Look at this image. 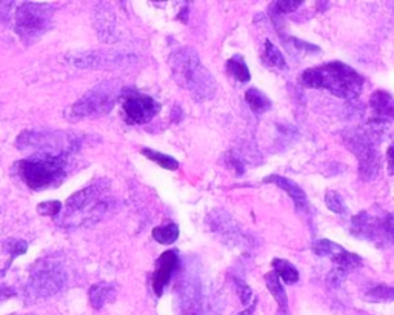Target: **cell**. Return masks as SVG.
<instances>
[{"instance_id":"1","label":"cell","mask_w":394,"mask_h":315,"mask_svg":"<svg viewBox=\"0 0 394 315\" xmlns=\"http://www.w3.org/2000/svg\"><path fill=\"white\" fill-rule=\"evenodd\" d=\"M109 181L100 179L72 194L63 212L57 216V223L63 228H77L97 223L109 209V200L105 197Z\"/></svg>"},{"instance_id":"2","label":"cell","mask_w":394,"mask_h":315,"mask_svg":"<svg viewBox=\"0 0 394 315\" xmlns=\"http://www.w3.org/2000/svg\"><path fill=\"white\" fill-rule=\"evenodd\" d=\"M170 68L174 82L188 90L194 100L205 102L214 97L216 80L203 67L194 48L184 47L174 51L170 56Z\"/></svg>"},{"instance_id":"3","label":"cell","mask_w":394,"mask_h":315,"mask_svg":"<svg viewBox=\"0 0 394 315\" xmlns=\"http://www.w3.org/2000/svg\"><path fill=\"white\" fill-rule=\"evenodd\" d=\"M302 83L316 90H326L340 99H356L363 86L362 76L349 65L328 62L302 72Z\"/></svg>"},{"instance_id":"4","label":"cell","mask_w":394,"mask_h":315,"mask_svg":"<svg viewBox=\"0 0 394 315\" xmlns=\"http://www.w3.org/2000/svg\"><path fill=\"white\" fill-rule=\"evenodd\" d=\"M70 156L67 154L33 152L30 157L16 163L19 179L33 191L57 186L67 177Z\"/></svg>"},{"instance_id":"5","label":"cell","mask_w":394,"mask_h":315,"mask_svg":"<svg viewBox=\"0 0 394 315\" xmlns=\"http://www.w3.org/2000/svg\"><path fill=\"white\" fill-rule=\"evenodd\" d=\"M68 282V274L63 261L49 255L39 260L33 266L30 278L25 286V296L28 300H42L53 297L65 288Z\"/></svg>"},{"instance_id":"6","label":"cell","mask_w":394,"mask_h":315,"mask_svg":"<svg viewBox=\"0 0 394 315\" xmlns=\"http://www.w3.org/2000/svg\"><path fill=\"white\" fill-rule=\"evenodd\" d=\"M122 86L118 80H107L85 92L74 105L68 109L67 117L71 120L97 119L107 115L118 102Z\"/></svg>"},{"instance_id":"7","label":"cell","mask_w":394,"mask_h":315,"mask_svg":"<svg viewBox=\"0 0 394 315\" xmlns=\"http://www.w3.org/2000/svg\"><path fill=\"white\" fill-rule=\"evenodd\" d=\"M53 6L47 3H22L16 11V33L19 38L26 43L40 39L53 24Z\"/></svg>"},{"instance_id":"8","label":"cell","mask_w":394,"mask_h":315,"mask_svg":"<svg viewBox=\"0 0 394 315\" xmlns=\"http://www.w3.org/2000/svg\"><path fill=\"white\" fill-rule=\"evenodd\" d=\"M17 148L33 152L67 154L71 156L79 148L77 138L61 131H25L17 137Z\"/></svg>"},{"instance_id":"9","label":"cell","mask_w":394,"mask_h":315,"mask_svg":"<svg viewBox=\"0 0 394 315\" xmlns=\"http://www.w3.org/2000/svg\"><path fill=\"white\" fill-rule=\"evenodd\" d=\"M345 143L359 160V172L363 180H373L379 171V154L373 137L365 131L353 129L345 134Z\"/></svg>"},{"instance_id":"10","label":"cell","mask_w":394,"mask_h":315,"mask_svg":"<svg viewBox=\"0 0 394 315\" xmlns=\"http://www.w3.org/2000/svg\"><path fill=\"white\" fill-rule=\"evenodd\" d=\"M120 104H122L123 119H125V122L129 124L148 123L155 119L160 109L159 104L155 99L147 96V94L137 91L123 92Z\"/></svg>"},{"instance_id":"11","label":"cell","mask_w":394,"mask_h":315,"mask_svg":"<svg viewBox=\"0 0 394 315\" xmlns=\"http://www.w3.org/2000/svg\"><path fill=\"white\" fill-rule=\"evenodd\" d=\"M178 300L182 315H211V298L205 286L194 277L179 283Z\"/></svg>"},{"instance_id":"12","label":"cell","mask_w":394,"mask_h":315,"mask_svg":"<svg viewBox=\"0 0 394 315\" xmlns=\"http://www.w3.org/2000/svg\"><path fill=\"white\" fill-rule=\"evenodd\" d=\"M72 67L88 70L120 68L123 65L134 62V56L125 51H86V53L71 54L68 57Z\"/></svg>"},{"instance_id":"13","label":"cell","mask_w":394,"mask_h":315,"mask_svg":"<svg viewBox=\"0 0 394 315\" xmlns=\"http://www.w3.org/2000/svg\"><path fill=\"white\" fill-rule=\"evenodd\" d=\"M352 231L354 236L365 240H393V216L386 214V220L371 217L367 211H362L352 220Z\"/></svg>"},{"instance_id":"14","label":"cell","mask_w":394,"mask_h":315,"mask_svg":"<svg viewBox=\"0 0 394 315\" xmlns=\"http://www.w3.org/2000/svg\"><path fill=\"white\" fill-rule=\"evenodd\" d=\"M179 265V257L174 251H165L156 263V270L152 274V291L157 297H162L165 286L170 283L173 273Z\"/></svg>"},{"instance_id":"15","label":"cell","mask_w":394,"mask_h":315,"mask_svg":"<svg viewBox=\"0 0 394 315\" xmlns=\"http://www.w3.org/2000/svg\"><path fill=\"white\" fill-rule=\"evenodd\" d=\"M264 181L265 183H274V185L279 186L282 191H285L291 197V199H293L296 208L302 209V208H306V204H308V197H306L304 189L299 186L296 181L283 177V175H277V174L268 175V177L264 179Z\"/></svg>"},{"instance_id":"16","label":"cell","mask_w":394,"mask_h":315,"mask_svg":"<svg viewBox=\"0 0 394 315\" xmlns=\"http://www.w3.org/2000/svg\"><path fill=\"white\" fill-rule=\"evenodd\" d=\"M94 22H96V31L99 34V38L104 42H111V39H114L116 19L111 10H109V6L107 5L96 6Z\"/></svg>"},{"instance_id":"17","label":"cell","mask_w":394,"mask_h":315,"mask_svg":"<svg viewBox=\"0 0 394 315\" xmlns=\"http://www.w3.org/2000/svg\"><path fill=\"white\" fill-rule=\"evenodd\" d=\"M370 106L376 114L377 120H385L390 122L394 114V102L393 96L386 91H376L370 99Z\"/></svg>"},{"instance_id":"18","label":"cell","mask_w":394,"mask_h":315,"mask_svg":"<svg viewBox=\"0 0 394 315\" xmlns=\"http://www.w3.org/2000/svg\"><path fill=\"white\" fill-rule=\"evenodd\" d=\"M116 297V288L111 283L100 282L93 284L90 288V303L94 309H102L108 303L109 300H113Z\"/></svg>"},{"instance_id":"19","label":"cell","mask_w":394,"mask_h":315,"mask_svg":"<svg viewBox=\"0 0 394 315\" xmlns=\"http://www.w3.org/2000/svg\"><path fill=\"white\" fill-rule=\"evenodd\" d=\"M265 283L268 291L271 292V296L276 298L277 305H279V312L277 315H290L288 314V298H287V292L282 286V282L277 278V275L274 273H268L265 275Z\"/></svg>"},{"instance_id":"20","label":"cell","mask_w":394,"mask_h":315,"mask_svg":"<svg viewBox=\"0 0 394 315\" xmlns=\"http://www.w3.org/2000/svg\"><path fill=\"white\" fill-rule=\"evenodd\" d=\"M225 217H227V214L222 211L221 214H217L213 220H211V228H213L219 236H222L223 239H230L233 240V243L237 245V239H240L242 236H240V231H239V226L237 223L235 222V220L230 218V223L227 225L225 223Z\"/></svg>"},{"instance_id":"21","label":"cell","mask_w":394,"mask_h":315,"mask_svg":"<svg viewBox=\"0 0 394 315\" xmlns=\"http://www.w3.org/2000/svg\"><path fill=\"white\" fill-rule=\"evenodd\" d=\"M273 273L277 275L279 280L287 284H294L299 282V270L294 265H291L288 260L274 259L273 260Z\"/></svg>"},{"instance_id":"22","label":"cell","mask_w":394,"mask_h":315,"mask_svg":"<svg viewBox=\"0 0 394 315\" xmlns=\"http://www.w3.org/2000/svg\"><path fill=\"white\" fill-rule=\"evenodd\" d=\"M245 100L248 106L251 108V111L256 114H264L271 108V100H269L264 92L259 91L258 88H250V90H246Z\"/></svg>"},{"instance_id":"23","label":"cell","mask_w":394,"mask_h":315,"mask_svg":"<svg viewBox=\"0 0 394 315\" xmlns=\"http://www.w3.org/2000/svg\"><path fill=\"white\" fill-rule=\"evenodd\" d=\"M227 72L239 82H248L251 74L242 56H235L227 60Z\"/></svg>"},{"instance_id":"24","label":"cell","mask_w":394,"mask_h":315,"mask_svg":"<svg viewBox=\"0 0 394 315\" xmlns=\"http://www.w3.org/2000/svg\"><path fill=\"white\" fill-rule=\"evenodd\" d=\"M141 152L143 154L145 157L150 159L151 162H155V163L159 165L160 168H164V170H168V171H178L179 163H178L176 159H173V157H170V156H166V154H162V152H159V151L150 150V148H142Z\"/></svg>"},{"instance_id":"25","label":"cell","mask_w":394,"mask_h":315,"mask_svg":"<svg viewBox=\"0 0 394 315\" xmlns=\"http://www.w3.org/2000/svg\"><path fill=\"white\" fill-rule=\"evenodd\" d=\"M152 237L162 245H171L179 237V226L176 223H166L152 229Z\"/></svg>"},{"instance_id":"26","label":"cell","mask_w":394,"mask_h":315,"mask_svg":"<svg viewBox=\"0 0 394 315\" xmlns=\"http://www.w3.org/2000/svg\"><path fill=\"white\" fill-rule=\"evenodd\" d=\"M311 249H313V252L319 255V257H328L331 260L336 257V255H339L342 251H344V248L326 239L316 240L315 243H313Z\"/></svg>"},{"instance_id":"27","label":"cell","mask_w":394,"mask_h":315,"mask_svg":"<svg viewBox=\"0 0 394 315\" xmlns=\"http://www.w3.org/2000/svg\"><path fill=\"white\" fill-rule=\"evenodd\" d=\"M264 58L265 62L268 63V67H273L277 70H287V60L283 54L279 51L274 43H271L269 40L265 42V51H264Z\"/></svg>"},{"instance_id":"28","label":"cell","mask_w":394,"mask_h":315,"mask_svg":"<svg viewBox=\"0 0 394 315\" xmlns=\"http://www.w3.org/2000/svg\"><path fill=\"white\" fill-rule=\"evenodd\" d=\"M28 249V243L24 240H16V239H10L8 241H5V252L10 254V260L6 263L5 269H8L11 266L13 260L19 257V255H24ZM3 269V270H5ZM3 270H0V275L3 274Z\"/></svg>"},{"instance_id":"29","label":"cell","mask_w":394,"mask_h":315,"mask_svg":"<svg viewBox=\"0 0 394 315\" xmlns=\"http://www.w3.org/2000/svg\"><path fill=\"white\" fill-rule=\"evenodd\" d=\"M325 203H326V208L336 212V214H347V207L344 203V199H342V195L336 191H326L325 194Z\"/></svg>"},{"instance_id":"30","label":"cell","mask_w":394,"mask_h":315,"mask_svg":"<svg viewBox=\"0 0 394 315\" xmlns=\"http://www.w3.org/2000/svg\"><path fill=\"white\" fill-rule=\"evenodd\" d=\"M365 297H367V300H371V302H391V300H393V288L391 286H384V284H379V286L371 288Z\"/></svg>"},{"instance_id":"31","label":"cell","mask_w":394,"mask_h":315,"mask_svg":"<svg viewBox=\"0 0 394 315\" xmlns=\"http://www.w3.org/2000/svg\"><path fill=\"white\" fill-rule=\"evenodd\" d=\"M38 212L42 216L57 217L62 212V203L59 200H49L38 204Z\"/></svg>"},{"instance_id":"32","label":"cell","mask_w":394,"mask_h":315,"mask_svg":"<svg viewBox=\"0 0 394 315\" xmlns=\"http://www.w3.org/2000/svg\"><path fill=\"white\" fill-rule=\"evenodd\" d=\"M304 2L301 0H281V2H274L273 5V11L277 14H288L296 11L299 6H301Z\"/></svg>"},{"instance_id":"33","label":"cell","mask_w":394,"mask_h":315,"mask_svg":"<svg viewBox=\"0 0 394 315\" xmlns=\"http://www.w3.org/2000/svg\"><path fill=\"white\" fill-rule=\"evenodd\" d=\"M235 284H236L237 297L240 298V303H242L244 306H246L248 303L251 302V298H253V291H251V288L248 286V284H246L245 282L239 280V278H236Z\"/></svg>"},{"instance_id":"34","label":"cell","mask_w":394,"mask_h":315,"mask_svg":"<svg viewBox=\"0 0 394 315\" xmlns=\"http://www.w3.org/2000/svg\"><path fill=\"white\" fill-rule=\"evenodd\" d=\"M13 296H16V291H14L11 286H6V284H0V302Z\"/></svg>"},{"instance_id":"35","label":"cell","mask_w":394,"mask_h":315,"mask_svg":"<svg viewBox=\"0 0 394 315\" xmlns=\"http://www.w3.org/2000/svg\"><path fill=\"white\" fill-rule=\"evenodd\" d=\"M10 2H0V17H3L5 14H8V8H10Z\"/></svg>"},{"instance_id":"36","label":"cell","mask_w":394,"mask_h":315,"mask_svg":"<svg viewBox=\"0 0 394 315\" xmlns=\"http://www.w3.org/2000/svg\"><path fill=\"white\" fill-rule=\"evenodd\" d=\"M256 305H258V302H256V300H254L253 305H251V306H248V307H246V309H244V311H242V312H240L239 315H253L254 309H256Z\"/></svg>"},{"instance_id":"37","label":"cell","mask_w":394,"mask_h":315,"mask_svg":"<svg viewBox=\"0 0 394 315\" xmlns=\"http://www.w3.org/2000/svg\"><path fill=\"white\" fill-rule=\"evenodd\" d=\"M386 156H388V171H390V174H393V146H390V148H388Z\"/></svg>"},{"instance_id":"38","label":"cell","mask_w":394,"mask_h":315,"mask_svg":"<svg viewBox=\"0 0 394 315\" xmlns=\"http://www.w3.org/2000/svg\"><path fill=\"white\" fill-rule=\"evenodd\" d=\"M13 315H17V314H13Z\"/></svg>"}]
</instances>
